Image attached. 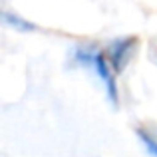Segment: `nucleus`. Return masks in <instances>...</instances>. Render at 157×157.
<instances>
[{"label": "nucleus", "instance_id": "1", "mask_svg": "<svg viewBox=\"0 0 157 157\" xmlns=\"http://www.w3.org/2000/svg\"><path fill=\"white\" fill-rule=\"evenodd\" d=\"M74 60L80 66L92 70L96 74V78L101 82V86H104V90L107 94V100L113 105L117 104L119 92H117V84H115V72L109 66L105 54L100 48H94V46H80V48L74 50Z\"/></svg>", "mask_w": 157, "mask_h": 157}, {"label": "nucleus", "instance_id": "2", "mask_svg": "<svg viewBox=\"0 0 157 157\" xmlns=\"http://www.w3.org/2000/svg\"><path fill=\"white\" fill-rule=\"evenodd\" d=\"M133 50H135V38H117L107 46L105 56L115 74L123 72V68L127 66Z\"/></svg>", "mask_w": 157, "mask_h": 157}, {"label": "nucleus", "instance_id": "3", "mask_svg": "<svg viewBox=\"0 0 157 157\" xmlns=\"http://www.w3.org/2000/svg\"><path fill=\"white\" fill-rule=\"evenodd\" d=\"M2 18H4V22H6V24H10L12 28H16V30H20V32H32V30H36L34 24H32V22H26V20H24L22 16H18V14L2 12Z\"/></svg>", "mask_w": 157, "mask_h": 157}, {"label": "nucleus", "instance_id": "4", "mask_svg": "<svg viewBox=\"0 0 157 157\" xmlns=\"http://www.w3.org/2000/svg\"><path fill=\"white\" fill-rule=\"evenodd\" d=\"M137 137H139V141H141V145L145 147L147 153H149L151 157H157V137L155 135H151L147 129L139 127L137 129Z\"/></svg>", "mask_w": 157, "mask_h": 157}]
</instances>
